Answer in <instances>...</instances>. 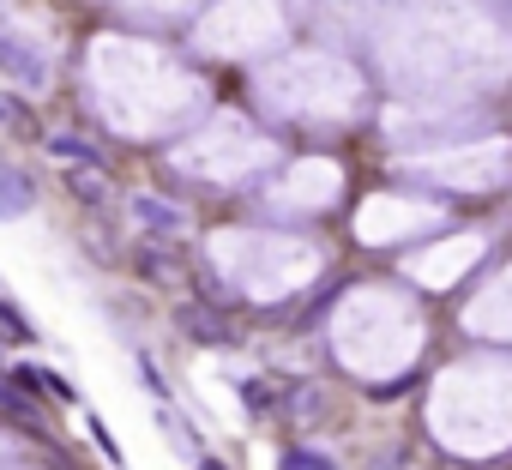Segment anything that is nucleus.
<instances>
[{
  "mask_svg": "<svg viewBox=\"0 0 512 470\" xmlns=\"http://www.w3.org/2000/svg\"><path fill=\"white\" fill-rule=\"evenodd\" d=\"M19 211H31V181L0 169V217H19Z\"/></svg>",
  "mask_w": 512,
  "mask_h": 470,
  "instance_id": "1",
  "label": "nucleus"
},
{
  "mask_svg": "<svg viewBox=\"0 0 512 470\" xmlns=\"http://www.w3.org/2000/svg\"><path fill=\"white\" fill-rule=\"evenodd\" d=\"M49 151H55L61 163H79V169H97V163H103V157H97V145H91V139H73V133H55V139H49Z\"/></svg>",
  "mask_w": 512,
  "mask_h": 470,
  "instance_id": "2",
  "label": "nucleus"
},
{
  "mask_svg": "<svg viewBox=\"0 0 512 470\" xmlns=\"http://www.w3.org/2000/svg\"><path fill=\"white\" fill-rule=\"evenodd\" d=\"M0 67H7V73H19L25 85H43V67H37V55H31V49H19V43H0Z\"/></svg>",
  "mask_w": 512,
  "mask_h": 470,
  "instance_id": "3",
  "label": "nucleus"
},
{
  "mask_svg": "<svg viewBox=\"0 0 512 470\" xmlns=\"http://www.w3.org/2000/svg\"><path fill=\"white\" fill-rule=\"evenodd\" d=\"M139 217L157 223V229H181V211H169L163 199H139Z\"/></svg>",
  "mask_w": 512,
  "mask_h": 470,
  "instance_id": "4",
  "label": "nucleus"
},
{
  "mask_svg": "<svg viewBox=\"0 0 512 470\" xmlns=\"http://www.w3.org/2000/svg\"><path fill=\"white\" fill-rule=\"evenodd\" d=\"M278 470H332V458H326V452L296 446V452H284V464H278Z\"/></svg>",
  "mask_w": 512,
  "mask_h": 470,
  "instance_id": "5",
  "label": "nucleus"
},
{
  "mask_svg": "<svg viewBox=\"0 0 512 470\" xmlns=\"http://www.w3.org/2000/svg\"><path fill=\"white\" fill-rule=\"evenodd\" d=\"M0 332H7V338H31V320H19L7 302H0Z\"/></svg>",
  "mask_w": 512,
  "mask_h": 470,
  "instance_id": "6",
  "label": "nucleus"
},
{
  "mask_svg": "<svg viewBox=\"0 0 512 470\" xmlns=\"http://www.w3.org/2000/svg\"><path fill=\"white\" fill-rule=\"evenodd\" d=\"M199 470H223V464H217V458H199Z\"/></svg>",
  "mask_w": 512,
  "mask_h": 470,
  "instance_id": "7",
  "label": "nucleus"
},
{
  "mask_svg": "<svg viewBox=\"0 0 512 470\" xmlns=\"http://www.w3.org/2000/svg\"><path fill=\"white\" fill-rule=\"evenodd\" d=\"M0 121H7V109H0Z\"/></svg>",
  "mask_w": 512,
  "mask_h": 470,
  "instance_id": "8",
  "label": "nucleus"
}]
</instances>
